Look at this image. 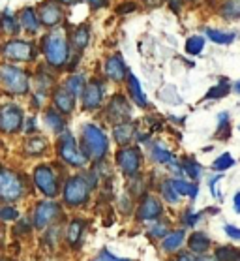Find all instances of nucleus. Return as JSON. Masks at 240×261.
Instances as JSON below:
<instances>
[{
  "label": "nucleus",
  "mask_w": 240,
  "mask_h": 261,
  "mask_svg": "<svg viewBox=\"0 0 240 261\" xmlns=\"http://www.w3.org/2000/svg\"><path fill=\"white\" fill-rule=\"evenodd\" d=\"M81 145H83V154L85 158L90 160H101L105 156L109 141L107 136L98 128L96 124H87L81 132Z\"/></svg>",
  "instance_id": "1"
},
{
  "label": "nucleus",
  "mask_w": 240,
  "mask_h": 261,
  "mask_svg": "<svg viewBox=\"0 0 240 261\" xmlns=\"http://www.w3.org/2000/svg\"><path fill=\"white\" fill-rule=\"evenodd\" d=\"M43 55L47 62L55 68H62L70 59V43L66 40L64 32L55 30L43 38Z\"/></svg>",
  "instance_id": "2"
},
{
  "label": "nucleus",
  "mask_w": 240,
  "mask_h": 261,
  "mask_svg": "<svg viewBox=\"0 0 240 261\" xmlns=\"http://www.w3.org/2000/svg\"><path fill=\"white\" fill-rule=\"evenodd\" d=\"M0 85H2L4 90H8L10 94L23 96V94H26L30 89L29 73L12 64L0 66Z\"/></svg>",
  "instance_id": "3"
},
{
  "label": "nucleus",
  "mask_w": 240,
  "mask_h": 261,
  "mask_svg": "<svg viewBox=\"0 0 240 261\" xmlns=\"http://www.w3.org/2000/svg\"><path fill=\"white\" fill-rule=\"evenodd\" d=\"M24 194L23 178L12 171H0V201H17Z\"/></svg>",
  "instance_id": "4"
},
{
  "label": "nucleus",
  "mask_w": 240,
  "mask_h": 261,
  "mask_svg": "<svg viewBox=\"0 0 240 261\" xmlns=\"http://www.w3.org/2000/svg\"><path fill=\"white\" fill-rule=\"evenodd\" d=\"M90 196V184L87 182L85 177H71L64 186V201L70 207H79L87 201Z\"/></svg>",
  "instance_id": "5"
},
{
  "label": "nucleus",
  "mask_w": 240,
  "mask_h": 261,
  "mask_svg": "<svg viewBox=\"0 0 240 261\" xmlns=\"http://www.w3.org/2000/svg\"><path fill=\"white\" fill-rule=\"evenodd\" d=\"M24 115L23 109L15 103H6L0 107V132L2 134H15L23 128Z\"/></svg>",
  "instance_id": "6"
},
{
  "label": "nucleus",
  "mask_w": 240,
  "mask_h": 261,
  "mask_svg": "<svg viewBox=\"0 0 240 261\" xmlns=\"http://www.w3.org/2000/svg\"><path fill=\"white\" fill-rule=\"evenodd\" d=\"M59 154L66 164H70V166H73V167H83L87 164V158H85V154L77 148V143L70 132H64L62 137H60Z\"/></svg>",
  "instance_id": "7"
},
{
  "label": "nucleus",
  "mask_w": 240,
  "mask_h": 261,
  "mask_svg": "<svg viewBox=\"0 0 240 261\" xmlns=\"http://www.w3.org/2000/svg\"><path fill=\"white\" fill-rule=\"evenodd\" d=\"M34 182L38 186V190L41 194H45L47 197H55L59 194V180L53 169L47 166H40L34 169Z\"/></svg>",
  "instance_id": "8"
},
{
  "label": "nucleus",
  "mask_w": 240,
  "mask_h": 261,
  "mask_svg": "<svg viewBox=\"0 0 240 261\" xmlns=\"http://www.w3.org/2000/svg\"><path fill=\"white\" fill-rule=\"evenodd\" d=\"M4 57L12 60H19V62H30L36 57V47L30 42H23V40H12L2 47Z\"/></svg>",
  "instance_id": "9"
},
{
  "label": "nucleus",
  "mask_w": 240,
  "mask_h": 261,
  "mask_svg": "<svg viewBox=\"0 0 240 261\" xmlns=\"http://www.w3.org/2000/svg\"><path fill=\"white\" fill-rule=\"evenodd\" d=\"M117 162L124 175H135L141 166V152L135 147H124L118 150Z\"/></svg>",
  "instance_id": "10"
},
{
  "label": "nucleus",
  "mask_w": 240,
  "mask_h": 261,
  "mask_svg": "<svg viewBox=\"0 0 240 261\" xmlns=\"http://www.w3.org/2000/svg\"><path fill=\"white\" fill-rule=\"evenodd\" d=\"M59 216H60V207L57 203L43 201V203H40L34 211V226L38 227V229H43V227H47L51 222H55Z\"/></svg>",
  "instance_id": "11"
},
{
  "label": "nucleus",
  "mask_w": 240,
  "mask_h": 261,
  "mask_svg": "<svg viewBox=\"0 0 240 261\" xmlns=\"http://www.w3.org/2000/svg\"><path fill=\"white\" fill-rule=\"evenodd\" d=\"M81 98H83V107H85V109H96V107H100L101 100H103V85H101L98 79L87 83L81 92Z\"/></svg>",
  "instance_id": "12"
},
{
  "label": "nucleus",
  "mask_w": 240,
  "mask_h": 261,
  "mask_svg": "<svg viewBox=\"0 0 240 261\" xmlns=\"http://www.w3.org/2000/svg\"><path fill=\"white\" fill-rule=\"evenodd\" d=\"M40 23L45 24V27H57V24L62 21L64 13H62V8H60L59 2L55 0H47L40 6Z\"/></svg>",
  "instance_id": "13"
},
{
  "label": "nucleus",
  "mask_w": 240,
  "mask_h": 261,
  "mask_svg": "<svg viewBox=\"0 0 240 261\" xmlns=\"http://www.w3.org/2000/svg\"><path fill=\"white\" fill-rule=\"evenodd\" d=\"M103 71H105V75L111 81H117L120 83L124 77H126V73H128V68L124 64V60L120 55H113L109 59L105 60V64H103Z\"/></svg>",
  "instance_id": "14"
},
{
  "label": "nucleus",
  "mask_w": 240,
  "mask_h": 261,
  "mask_svg": "<svg viewBox=\"0 0 240 261\" xmlns=\"http://www.w3.org/2000/svg\"><path fill=\"white\" fill-rule=\"evenodd\" d=\"M107 117H109V120L117 122V124H120L124 119H128L129 117L128 101L124 100L120 94H117L111 101H109V106H107Z\"/></svg>",
  "instance_id": "15"
},
{
  "label": "nucleus",
  "mask_w": 240,
  "mask_h": 261,
  "mask_svg": "<svg viewBox=\"0 0 240 261\" xmlns=\"http://www.w3.org/2000/svg\"><path fill=\"white\" fill-rule=\"evenodd\" d=\"M137 216H139V220H145V222H148V220H158L162 216V203L156 197L147 196L143 199V203H141Z\"/></svg>",
  "instance_id": "16"
},
{
  "label": "nucleus",
  "mask_w": 240,
  "mask_h": 261,
  "mask_svg": "<svg viewBox=\"0 0 240 261\" xmlns=\"http://www.w3.org/2000/svg\"><path fill=\"white\" fill-rule=\"evenodd\" d=\"M55 107L59 109V113L70 115L73 109H75V96H71L68 90L62 87V89H57L53 94Z\"/></svg>",
  "instance_id": "17"
},
{
  "label": "nucleus",
  "mask_w": 240,
  "mask_h": 261,
  "mask_svg": "<svg viewBox=\"0 0 240 261\" xmlns=\"http://www.w3.org/2000/svg\"><path fill=\"white\" fill-rule=\"evenodd\" d=\"M19 27H23L30 34H36V32L40 30L41 23L34 8H24V10L19 12Z\"/></svg>",
  "instance_id": "18"
},
{
  "label": "nucleus",
  "mask_w": 240,
  "mask_h": 261,
  "mask_svg": "<svg viewBox=\"0 0 240 261\" xmlns=\"http://www.w3.org/2000/svg\"><path fill=\"white\" fill-rule=\"evenodd\" d=\"M128 85H129V94H131L135 103L141 107H147V96H145V92L141 89L139 79L135 77L134 73H128Z\"/></svg>",
  "instance_id": "19"
},
{
  "label": "nucleus",
  "mask_w": 240,
  "mask_h": 261,
  "mask_svg": "<svg viewBox=\"0 0 240 261\" xmlns=\"http://www.w3.org/2000/svg\"><path fill=\"white\" fill-rule=\"evenodd\" d=\"M190 250L192 252H195V254H203V252H206V250L210 248V239H208V235H205V233L201 231H195L192 237H190Z\"/></svg>",
  "instance_id": "20"
},
{
  "label": "nucleus",
  "mask_w": 240,
  "mask_h": 261,
  "mask_svg": "<svg viewBox=\"0 0 240 261\" xmlns=\"http://www.w3.org/2000/svg\"><path fill=\"white\" fill-rule=\"evenodd\" d=\"M171 184H173V188H175L176 196L197 197V194H199L197 184H190V182H186V180H182V178H175V180H171Z\"/></svg>",
  "instance_id": "21"
},
{
  "label": "nucleus",
  "mask_w": 240,
  "mask_h": 261,
  "mask_svg": "<svg viewBox=\"0 0 240 261\" xmlns=\"http://www.w3.org/2000/svg\"><path fill=\"white\" fill-rule=\"evenodd\" d=\"M71 42H73V47H75L77 51H83V49L87 47L88 42H90V29H88L87 24H81V27L73 32Z\"/></svg>",
  "instance_id": "22"
},
{
  "label": "nucleus",
  "mask_w": 240,
  "mask_h": 261,
  "mask_svg": "<svg viewBox=\"0 0 240 261\" xmlns=\"http://www.w3.org/2000/svg\"><path fill=\"white\" fill-rule=\"evenodd\" d=\"M134 124H124V122H120V124L115 126V132H113V136H115V141L118 143V145H126V143L131 141V137H134Z\"/></svg>",
  "instance_id": "23"
},
{
  "label": "nucleus",
  "mask_w": 240,
  "mask_h": 261,
  "mask_svg": "<svg viewBox=\"0 0 240 261\" xmlns=\"http://www.w3.org/2000/svg\"><path fill=\"white\" fill-rule=\"evenodd\" d=\"M45 124L49 126V130L57 132V134H60V132H64V119H62V115L57 111V109H49V111H45Z\"/></svg>",
  "instance_id": "24"
},
{
  "label": "nucleus",
  "mask_w": 240,
  "mask_h": 261,
  "mask_svg": "<svg viewBox=\"0 0 240 261\" xmlns=\"http://www.w3.org/2000/svg\"><path fill=\"white\" fill-rule=\"evenodd\" d=\"M182 241H184V231H182V229L173 231V233H169V235H165L164 243H162V248H164L165 252H175L182 244Z\"/></svg>",
  "instance_id": "25"
},
{
  "label": "nucleus",
  "mask_w": 240,
  "mask_h": 261,
  "mask_svg": "<svg viewBox=\"0 0 240 261\" xmlns=\"http://www.w3.org/2000/svg\"><path fill=\"white\" fill-rule=\"evenodd\" d=\"M45 148H47V143L43 137H32V139H29L26 145H24V152L30 156H38V154H41V152H45Z\"/></svg>",
  "instance_id": "26"
},
{
  "label": "nucleus",
  "mask_w": 240,
  "mask_h": 261,
  "mask_svg": "<svg viewBox=\"0 0 240 261\" xmlns=\"http://www.w3.org/2000/svg\"><path fill=\"white\" fill-rule=\"evenodd\" d=\"M85 77H83V75H71L70 79H68V81H66V87L64 89L68 90V92H70L71 96H81V92H83V89H85Z\"/></svg>",
  "instance_id": "27"
},
{
  "label": "nucleus",
  "mask_w": 240,
  "mask_h": 261,
  "mask_svg": "<svg viewBox=\"0 0 240 261\" xmlns=\"http://www.w3.org/2000/svg\"><path fill=\"white\" fill-rule=\"evenodd\" d=\"M206 36L216 43H231L236 34H233V32H223V30H216V29H206Z\"/></svg>",
  "instance_id": "28"
},
{
  "label": "nucleus",
  "mask_w": 240,
  "mask_h": 261,
  "mask_svg": "<svg viewBox=\"0 0 240 261\" xmlns=\"http://www.w3.org/2000/svg\"><path fill=\"white\" fill-rule=\"evenodd\" d=\"M0 29L4 30V32H8V34H17L19 32V21H15L10 13L4 12L2 15H0Z\"/></svg>",
  "instance_id": "29"
},
{
  "label": "nucleus",
  "mask_w": 240,
  "mask_h": 261,
  "mask_svg": "<svg viewBox=\"0 0 240 261\" xmlns=\"http://www.w3.org/2000/svg\"><path fill=\"white\" fill-rule=\"evenodd\" d=\"M222 15L229 19L240 17V0H223Z\"/></svg>",
  "instance_id": "30"
},
{
  "label": "nucleus",
  "mask_w": 240,
  "mask_h": 261,
  "mask_svg": "<svg viewBox=\"0 0 240 261\" xmlns=\"http://www.w3.org/2000/svg\"><path fill=\"white\" fill-rule=\"evenodd\" d=\"M216 259L218 261H240V252L231 246H222L216 250Z\"/></svg>",
  "instance_id": "31"
},
{
  "label": "nucleus",
  "mask_w": 240,
  "mask_h": 261,
  "mask_svg": "<svg viewBox=\"0 0 240 261\" xmlns=\"http://www.w3.org/2000/svg\"><path fill=\"white\" fill-rule=\"evenodd\" d=\"M83 227H85V224H83L81 220H73L70 226H68V241H70V244H73V246H75V244L79 243L81 233H83Z\"/></svg>",
  "instance_id": "32"
},
{
  "label": "nucleus",
  "mask_w": 240,
  "mask_h": 261,
  "mask_svg": "<svg viewBox=\"0 0 240 261\" xmlns=\"http://www.w3.org/2000/svg\"><path fill=\"white\" fill-rule=\"evenodd\" d=\"M205 47V40L201 36H192L186 42V53L188 55H199Z\"/></svg>",
  "instance_id": "33"
},
{
  "label": "nucleus",
  "mask_w": 240,
  "mask_h": 261,
  "mask_svg": "<svg viewBox=\"0 0 240 261\" xmlns=\"http://www.w3.org/2000/svg\"><path fill=\"white\" fill-rule=\"evenodd\" d=\"M229 92V85L227 79H220V83L216 87H212L208 92H206V98H212V100H218V98H223V96Z\"/></svg>",
  "instance_id": "34"
},
{
  "label": "nucleus",
  "mask_w": 240,
  "mask_h": 261,
  "mask_svg": "<svg viewBox=\"0 0 240 261\" xmlns=\"http://www.w3.org/2000/svg\"><path fill=\"white\" fill-rule=\"evenodd\" d=\"M152 158L156 162H162V164H169V162L175 160V158H173V154H171V152H167V150H164L162 147H154L152 148Z\"/></svg>",
  "instance_id": "35"
},
{
  "label": "nucleus",
  "mask_w": 240,
  "mask_h": 261,
  "mask_svg": "<svg viewBox=\"0 0 240 261\" xmlns=\"http://www.w3.org/2000/svg\"><path fill=\"white\" fill-rule=\"evenodd\" d=\"M162 194H164L165 201H169V203H176V199H178V196H176V192H175V188H173L171 180H165V182L162 184Z\"/></svg>",
  "instance_id": "36"
},
{
  "label": "nucleus",
  "mask_w": 240,
  "mask_h": 261,
  "mask_svg": "<svg viewBox=\"0 0 240 261\" xmlns=\"http://www.w3.org/2000/svg\"><path fill=\"white\" fill-rule=\"evenodd\" d=\"M233 164H234V160L231 158V154L225 152V154H222L216 162H214V169H218V171H225V169H229Z\"/></svg>",
  "instance_id": "37"
},
{
  "label": "nucleus",
  "mask_w": 240,
  "mask_h": 261,
  "mask_svg": "<svg viewBox=\"0 0 240 261\" xmlns=\"http://www.w3.org/2000/svg\"><path fill=\"white\" fill-rule=\"evenodd\" d=\"M19 213L15 207H2L0 208V222H13L17 220Z\"/></svg>",
  "instance_id": "38"
},
{
  "label": "nucleus",
  "mask_w": 240,
  "mask_h": 261,
  "mask_svg": "<svg viewBox=\"0 0 240 261\" xmlns=\"http://www.w3.org/2000/svg\"><path fill=\"white\" fill-rule=\"evenodd\" d=\"M182 167L186 169V173L192 178H197L201 175V167L197 166V164H195L194 160H184V162H182Z\"/></svg>",
  "instance_id": "39"
},
{
  "label": "nucleus",
  "mask_w": 240,
  "mask_h": 261,
  "mask_svg": "<svg viewBox=\"0 0 240 261\" xmlns=\"http://www.w3.org/2000/svg\"><path fill=\"white\" fill-rule=\"evenodd\" d=\"M150 231H152L154 237H165V235H169V233H167V226H165V224H158V226H154Z\"/></svg>",
  "instance_id": "40"
},
{
  "label": "nucleus",
  "mask_w": 240,
  "mask_h": 261,
  "mask_svg": "<svg viewBox=\"0 0 240 261\" xmlns=\"http://www.w3.org/2000/svg\"><path fill=\"white\" fill-rule=\"evenodd\" d=\"M225 229V233H227L231 239H236V241H240V229L238 227H234V226H225L223 227Z\"/></svg>",
  "instance_id": "41"
},
{
  "label": "nucleus",
  "mask_w": 240,
  "mask_h": 261,
  "mask_svg": "<svg viewBox=\"0 0 240 261\" xmlns=\"http://www.w3.org/2000/svg\"><path fill=\"white\" fill-rule=\"evenodd\" d=\"M186 224L188 226H195V224H197V222H199V214H194V213H188L186 214Z\"/></svg>",
  "instance_id": "42"
},
{
  "label": "nucleus",
  "mask_w": 240,
  "mask_h": 261,
  "mask_svg": "<svg viewBox=\"0 0 240 261\" xmlns=\"http://www.w3.org/2000/svg\"><path fill=\"white\" fill-rule=\"evenodd\" d=\"M100 261H129V259H118V257H115V255L109 254V252H101Z\"/></svg>",
  "instance_id": "43"
},
{
  "label": "nucleus",
  "mask_w": 240,
  "mask_h": 261,
  "mask_svg": "<svg viewBox=\"0 0 240 261\" xmlns=\"http://www.w3.org/2000/svg\"><path fill=\"white\" fill-rule=\"evenodd\" d=\"M134 10H135L134 2H126V4H122V8H118V13H128V12H134Z\"/></svg>",
  "instance_id": "44"
},
{
  "label": "nucleus",
  "mask_w": 240,
  "mask_h": 261,
  "mask_svg": "<svg viewBox=\"0 0 240 261\" xmlns=\"http://www.w3.org/2000/svg\"><path fill=\"white\" fill-rule=\"evenodd\" d=\"M87 2L92 8H101V6H105L107 4V0H87Z\"/></svg>",
  "instance_id": "45"
},
{
  "label": "nucleus",
  "mask_w": 240,
  "mask_h": 261,
  "mask_svg": "<svg viewBox=\"0 0 240 261\" xmlns=\"http://www.w3.org/2000/svg\"><path fill=\"white\" fill-rule=\"evenodd\" d=\"M176 261H197L192 254H180L176 257Z\"/></svg>",
  "instance_id": "46"
},
{
  "label": "nucleus",
  "mask_w": 240,
  "mask_h": 261,
  "mask_svg": "<svg viewBox=\"0 0 240 261\" xmlns=\"http://www.w3.org/2000/svg\"><path fill=\"white\" fill-rule=\"evenodd\" d=\"M234 211H236V213H240V192L234 196Z\"/></svg>",
  "instance_id": "47"
},
{
  "label": "nucleus",
  "mask_w": 240,
  "mask_h": 261,
  "mask_svg": "<svg viewBox=\"0 0 240 261\" xmlns=\"http://www.w3.org/2000/svg\"><path fill=\"white\" fill-rule=\"evenodd\" d=\"M171 8H175V10H178V8L182 6V0H169Z\"/></svg>",
  "instance_id": "48"
},
{
  "label": "nucleus",
  "mask_w": 240,
  "mask_h": 261,
  "mask_svg": "<svg viewBox=\"0 0 240 261\" xmlns=\"http://www.w3.org/2000/svg\"><path fill=\"white\" fill-rule=\"evenodd\" d=\"M34 124H36V120L34 119H29V128H26V132H34Z\"/></svg>",
  "instance_id": "49"
},
{
  "label": "nucleus",
  "mask_w": 240,
  "mask_h": 261,
  "mask_svg": "<svg viewBox=\"0 0 240 261\" xmlns=\"http://www.w3.org/2000/svg\"><path fill=\"white\" fill-rule=\"evenodd\" d=\"M75 2H79V0H60V4H68V6L75 4Z\"/></svg>",
  "instance_id": "50"
},
{
  "label": "nucleus",
  "mask_w": 240,
  "mask_h": 261,
  "mask_svg": "<svg viewBox=\"0 0 240 261\" xmlns=\"http://www.w3.org/2000/svg\"><path fill=\"white\" fill-rule=\"evenodd\" d=\"M197 261H218L216 257H201V259H197Z\"/></svg>",
  "instance_id": "51"
},
{
  "label": "nucleus",
  "mask_w": 240,
  "mask_h": 261,
  "mask_svg": "<svg viewBox=\"0 0 240 261\" xmlns=\"http://www.w3.org/2000/svg\"><path fill=\"white\" fill-rule=\"evenodd\" d=\"M234 90H236V92H238V94H240V81H238V83H236V87H234Z\"/></svg>",
  "instance_id": "52"
},
{
  "label": "nucleus",
  "mask_w": 240,
  "mask_h": 261,
  "mask_svg": "<svg viewBox=\"0 0 240 261\" xmlns=\"http://www.w3.org/2000/svg\"><path fill=\"white\" fill-rule=\"evenodd\" d=\"M2 237H4V233H2V229H0V241H2Z\"/></svg>",
  "instance_id": "53"
}]
</instances>
